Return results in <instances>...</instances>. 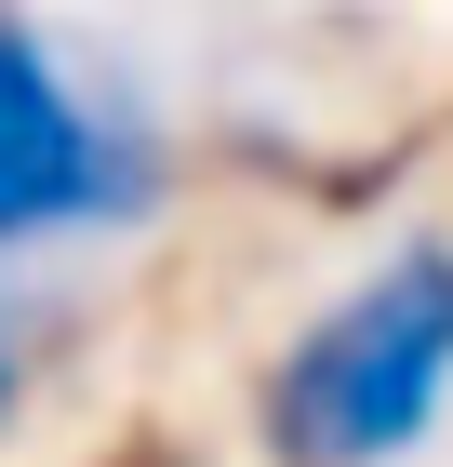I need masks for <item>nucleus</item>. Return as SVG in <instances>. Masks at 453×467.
Segmentation results:
<instances>
[{"label": "nucleus", "instance_id": "obj_3", "mask_svg": "<svg viewBox=\"0 0 453 467\" xmlns=\"http://www.w3.org/2000/svg\"><path fill=\"white\" fill-rule=\"evenodd\" d=\"M94 467H201V454H187V441H160V428H134V441H107Z\"/></svg>", "mask_w": 453, "mask_h": 467}, {"label": "nucleus", "instance_id": "obj_4", "mask_svg": "<svg viewBox=\"0 0 453 467\" xmlns=\"http://www.w3.org/2000/svg\"><path fill=\"white\" fill-rule=\"evenodd\" d=\"M14 400H27V334L0 321V428H14Z\"/></svg>", "mask_w": 453, "mask_h": 467}, {"label": "nucleus", "instance_id": "obj_1", "mask_svg": "<svg viewBox=\"0 0 453 467\" xmlns=\"http://www.w3.org/2000/svg\"><path fill=\"white\" fill-rule=\"evenodd\" d=\"M453 414V241H400L253 374V441L280 467H414Z\"/></svg>", "mask_w": 453, "mask_h": 467}, {"label": "nucleus", "instance_id": "obj_2", "mask_svg": "<svg viewBox=\"0 0 453 467\" xmlns=\"http://www.w3.org/2000/svg\"><path fill=\"white\" fill-rule=\"evenodd\" d=\"M174 201V134L147 120L134 80L67 54L27 0H0V254H80L134 241Z\"/></svg>", "mask_w": 453, "mask_h": 467}]
</instances>
